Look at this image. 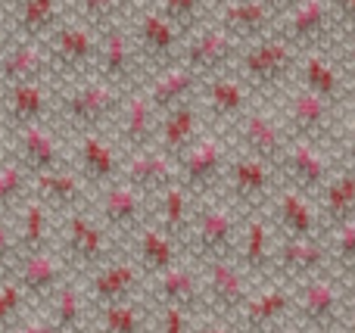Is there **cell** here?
I'll return each mask as SVG.
<instances>
[{
	"instance_id": "obj_1",
	"label": "cell",
	"mask_w": 355,
	"mask_h": 333,
	"mask_svg": "<svg viewBox=\"0 0 355 333\" xmlns=\"http://www.w3.org/2000/svg\"><path fill=\"white\" fill-rule=\"evenodd\" d=\"M56 12V0H25L22 3V25L25 28H44Z\"/></svg>"
},
{
	"instance_id": "obj_2",
	"label": "cell",
	"mask_w": 355,
	"mask_h": 333,
	"mask_svg": "<svg viewBox=\"0 0 355 333\" xmlns=\"http://www.w3.org/2000/svg\"><path fill=\"white\" fill-rule=\"evenodd\" d=\"M137 330V318L131 309H116L110 315V333H135Z\"/></svg>"
},
{
	"instance_id": "obj_3",
	"label": "cell",
	"mask_w": 355,
	"mask_h": 333,
	"mask_svg": "<svg viewBox=\"0 0 355 333\" xmlns=\"http://www.w3.org/2000/svg\"><path fill=\"white\" fill-rule=\"evenodd\" d=\"M122 3L125 0H85V10H87V16H94V19H106V16H112Z\"/></svg>"
},
{
	"instance_id": "obj_4",
	"label": "cell",
	"mask_w": 355,
	"mask_h": 333,
	"mask_svg": "<svg viewBox=\"0 0 355 333\" xmlns=\"http://www.w3.org/2000/svg\"><path fill=\"white\" fill-rule=\"evenodd\" d=\"M16 305H19V296L12 290L0 293V321H3V318H10L12 312H16Z\"/></svg>"
},
{
	"instance_id": "obj_5",
	"label": "cell",
	"mask_w": 355,
	"mask_h": 333,
	"mask_svg": "<svg viewBox=\"0 0 355 333\" xmlns=\"http://www.w3.org/2000/svg\"><path fill=\"white\" fill-rule=\"evenodd\" d=\"M193 3L196 0H166V6H168L172 16H187V12L193 10Z\"/></svg>"
},
{
	"instance_id": "obj_6",
	"label": "cell",
	"mask_w": 355,
	"mask_h": 333,
	"mask_svg": "<svg viewBox=\"0 0 355 333\" xmlns=\"http://www.w3.org/2000/svg\"><path fill=\"white\" fill-rule=\"evenodd\" d=\"M19 333H50V327H47V324H28V327H22V330H19Z\"/></svg>"
}]
</instances>
